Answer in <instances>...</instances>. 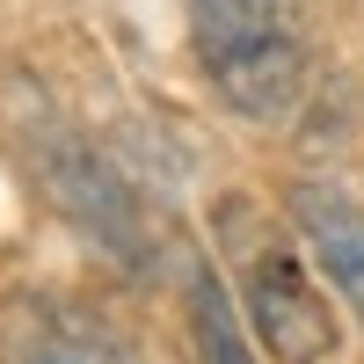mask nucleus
Segmentation results:
<instances>
[{
    "instance_id": "obj_1",
    "label": "nucleus",
    "mask_w": 364,
    "mask_h": 364,
    "mask_svg": "<svg viewBox=\"0 0 364 364\" xmlns=\"http://www.w3.org/2000/svg\"><path fill=\"white\" fill-rule=\"evenodd\" d=\"M190 58L233 117L277 124L306 95V15L299 0H182Z\"/></svg>"
},
{
    "instance_id": "obj_2",
    "label": "nucleus",
    "mask_w": 364,
    "mask_h": 364,
    "mask_svg": "<svg viewBox=\"0 0 364 364\" xmlns=\"http://www.w3.org/2000/svg\"><path fill=\"white\" fill-rule=\"evenodd\" d=\"M240 299H248V336L269 364H321L336 357V314H328L321 284L306 277L284 240H255L248 269H240Z\"/></svg>"
},
{
    "instance_id": "obj_3",
    "label": "nucleus",
    "mask_w": 364,
    "mask_h": 364,
    "mask_svg": "<svg viewBox=\"0 0 364 364\" xmlns=\"http://www.w3.org/2000/svg\"><path fill=\"white\" fill-rule=\"evenodd\" d=\"M37 182L51 190V204L66 211L87 240H102L109 255L146 262V219H139V197L124 190V175H117L87 139H73L66 124H44V132H37Z\"/></svg>"
},
{
    "instance_id": "obj_4",
    "label": "nucleus",
    "mask_w": 364,
    "mask_h": 364,
    "mask_svg": "<svg viewBox=\"0 0 364 364\" xmlns=\"http://www.w3.org/2000/svg\"><path fill=\"white\" fill-rule=\"evenodd\" d=\"M0 364H132V350L58 291H8L0 299Z\"/></svg>"
},
{
    "instance_id": "obj_5",
    "label": "nucleus",
    "mask_w": 364,
    "mask_h": 364,
    "mask_svg": "<svg viewBox=\"0 0 364 364\" xmlns=\"http://www.w3.org/2000/svg\"><path fill=\"white\" fill-rule=\"evenodd\" d=\"M291 226L306 240L314 269L328 277V291L364 321V204H357V190L336 175H299L291 182Z\"/></svg>"
},
{
    "instance_id": "obj_6",
    "label": "nucleus",
    "mask_w": 364,
    "mask_h": 364,
    "mask_svg": "<svg viewBox=\"0 0 364 364\" xmlns=\"http://www.w3.org/2000/svg\"><path fill=\"white\" fill-rule=\"evenodd\" d=\"M182 314H190V357L197 364H269L248 336V321H240L233 291L219 284V269L204 255H190V269H182Z\"/></svg>"
}]
</instances>
